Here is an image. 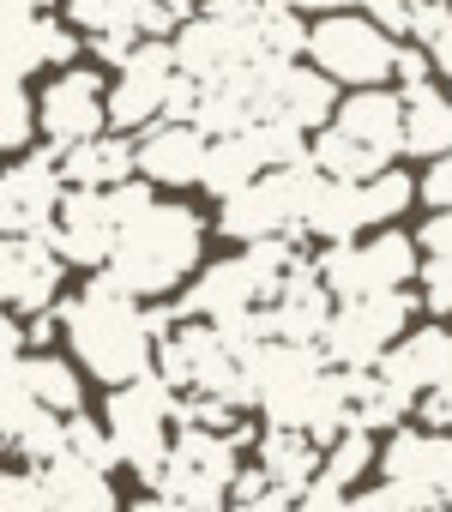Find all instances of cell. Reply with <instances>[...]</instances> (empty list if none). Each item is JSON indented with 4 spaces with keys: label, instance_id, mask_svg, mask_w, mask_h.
<instances>
[{
    "label": "cell",
    "instance_id": "obj_4",
    "mask_svg": "<svg viewBox=\"0 0 452 512\" xmlns=\"http://www.w3.org/2000/svg\"><path fill=\"white\" fill-rule=\"evenodd\" d=\"M175 410H181V398H175V386H169L163 374H139V380H127V386L109 392L103 416H109V434H115L121 464H127L133 476L157 482V476L169 470V452H175L169 422H175Z\"/></svg>",
    "mask_w": 452,
    "mask_h": 512
},
{
    "label": "cell",
    "instance_id": "obj_49",
    "mask_svg": "<svg viewBox=\"0 0 452 512\" xmlns=\"http://www.w3.org/2000/svg\"><path fill=\"white\" fill-rule=\"evenodd\" d=\"M356 7H362V0H356Z\"/></svg>",
    "mask_w": 452,
    "mask_h": 512
},
{
    "label": "cell",
    "instance_id": "obj_7",
    "mask_svg": "<svg viewBox=\"0 0 452 512\" xmlns=\"http://www.w3.org/2000/svg\"><path fill=\"white\" fill-rule=\"evenodd\" d=\"M308 55L320 73H332L338 85H386L398 73V43L380 19L362 13H326L320 25H308Z\"/></svg>",
    "mask_w": 452,
    "mask_h": 512
},
{
    "label": "cell",
    "instance_id": "obj_16",
    "mask_svg": "<svg viewBox=\"0 0 452 512\" xmlns=\"http://www.w3.org/2000/svg\"><path fill=\"white\" fill-rule=\"evenodd\" d=\"M205 157H211V133L199 121H157L139 139V175L157 181V187L205 181Z\"/></svg>",
    "mask_w": 452,
    "mask_h": 512
},
{
    "label": "cell",
    "instance_id": "obj_24",
    "mask_svg": "<svg viewBox=\"0 0 452 512\" xmlns=\"http://www.w3.org/2000/svg\"><path fill=\"white\" fill-rule=\"evenodd\" d=\"M404 151L410 157H452V97H440L434 85H410L404 91Z\"/></svg>",
    "mask_w": 452,
    "mask_h": 512
},
{
    "label": "cell",
    "instance_id": "obj_5",
    "mask_svg": "<svg viewBox=\"0 0 452 512\" xmlns=\"http://www.w3.org/2000/svg\"><path fill=\"white\" fill-rule=\"evenodd\" d=\"M157 374L187 392V398H230V404H260L248 368L236 362V350L223 344V332L211 320H181L163 344H157Z\"/></svg>",
    "mask_w": 452,
    "mask_h": 512
},
{
    "label": "cell",
    "instance_id": "obj_44",
    "mask_svg": "<svg viewBox=\"0 0 452 512\" xmlns=\"http://www.w3.org/2000/svg\"><path fill=\"white\" fill-rule=\"evenodd\" d=\"M428 55H434V73H446V79H452V25L428 43Z\"/></svg>",
    "mask_w": 452,
    "mask_h": 512
},
{
    "label": "cell",
    "instance_id": "obj_9",
    "mask_svg": "<svg viewBox=\"0 0 452 512\" xmlns=\"http://www.w3.org/2000/svg\"><path fill=\"white\" fill-rule=\"evenodd\" d=\"M404 320H410V296L398 290H380V296H356L332 314L320 350L332 368H380L386 350L404 338Z\"/></svg>",
    "mask_w": 452,
    "mask_h": 512
},
{
    "label": "cell",
    "instance_id": "obj_25",
    "mask_svg": "<svg viewBox=\"0 0 452 512\" xmlns=\"http://www.w3.org/2000/svg\"><path fill=\"white\" fill-rule=\"evenodd\" d=\"M61 169H67L73 187H121V181L139 175V145L97 133V139H85V145H67Z\"/></svg>",
    "mask_w": 452,
    "mask_h": 512
},
{
    "label": "cell",
    "instance_id": "obj_21",
    "mask_svg": "<svg viewBox=\"0 0 452 512\" xmlns=\"http://www.w3.org/2000/svg\"><path fill=\"white\" fill-rule=\"evenodd\" d=\"M338 127L362 145H374L380 157L404 151V97L398 91H380V85H362L356 97L338 103Z\"/></svg>",
    "mask_w": 452,
    "mask_h": 512
},
{
    "label": "cell",
    "instance_id": "obj_43",
    "mask_svg": "<svg viewBox=\"0 0 452 512\" xmlns=\"http://www.w3.org/2000/svg\"><path fill=\"white\" fill-rule=\"evenodd\" d=\"M422 247H428V253H452V211H434V217L422 223Z\"/></svg>",
    "mask_w": 452,
    "mask_h": 512
},
{
    "label": "cell",
    "instance_id": "obj_12",
    "mask_svg": "<svg viewBox=\"0 0 452 512\" xmlns=\"http://www.w3.org/2000/svg\"><path fill=\"white\" fill-rule=\"evenodd\" d=\"M67 169L49 157V151H31L19 157L7 175H0V229L7 235H43L55 229L61 205H67Z\"/></svg>",
    "mask_w": 452,
    "mask_h": 512
},
{
    "label": "cell",
    "instance_id": "obj_14",
    "mask_svg": "<svg viewBox=\"0 0 452 512\" xmlns=\"http://www.w3.org/2000/svg\"><path fill=\"white\" fill-rule=\"evenodd\" d=\"M272 296H278V284L254 266V253H242V260L205 266V272L187 284V296H181L175 308H181V320H230V314H242V308L272 302Z\"/></svg>",
    "mask_w": 452,
    "mask_h": 512
},
{
    "label": "cell",
    "instance_id": "obj_48",
    "mask_svg": "<svg viewBox=\"0 0 452 512\" xmlns=\"http://www.w3.org/2000/svg\"><path fill=\"white\" fill-rule=\"evenodd\" d=\"M422 512H452V506H422Z\"/></svg>",
    "mask_w": 452,
    "mask_h": 512
},
{
    "label": "cell",
    "instance_id": "obj_38",
    "mask_svg": "<svg viewBox=\"0 0 452 512\" xmlns=\"http://www.w3.org/2000/svg\"><path fill=\"white\" fill-rule=\"evenodd\" d=\"M452 25V0H410V43H434Z\"/></svg>",
    "mask_w": 452,
    "mask_h": 512
},
{
    "label": "cell",
    "instance_id": "obj_41",
    "mask_svg": "<svg viewBox=\"0 0 452 512\" xmlns=\"http://www.w3.org/2000/svg\"><path fill=\"white\" fill-rule=\"evenodd\" d=\"M368 19H380L392 37H410V0H362Z\"/></svg>",
    "mask_w": 452,
    "mask_h": 512
},
{
    "label": "cell",
    "instance_id": "obj_29",
    "mask_svg": "<svg viewBox=\"0 0 452 512\" xmlns=\"http://www.w3.org/2000/svg\"><path fill=\"white\" fill-rule=\"evenodd\" d=\"M19 362V374H25V386H31V398L43 404V410H61V416H79V404H85V392H79V374L61 362V356H49V350H37V356H13Z\"/></svg>",
    "mask_w": 452,
    "mask_h": 512
},
{
    "label": "cell",
    "instance_id": "obj_47",
    "mask_svg": "<svg viewBox=\"0 0 452 512\" xmlns=\"http://www.w3.org/2000/svg\"><path fill=\"white\" fill-rule=\"evenodd\" d=\"M278 7H308V0H278Z\"/></svg>",
    "mask_w": 452,
    "mask_h": 512
},
{
    "label": "cell",
    "instance_id": "obj_46",
    "mask_svg": "<svg viewBox=\"0 0 452 512\" xmlns=\"http://www.w3.org/2000/svg\"><path fill=\"white\" fill-rule=\"evenodd\" d=\"M127 512H181V506H175V500H163V494H151V500H133Z\"/></svg>",
    "mask_w": 452,
    "mask_h": 512
},
{
    "label": "cell",
    "instance_id": "obj_36",
    "mask_svg": "<svg viewBox=\"0 0 452 512\" xmlns=\"http://www.w3.org/2000/svg\"><path fill=\"white\" fill-rule=\"evenodd\" d=\"M422 506H446V500H422L416 488H404V482H380V488H368V494H356L350 500V512H422Z\"/></svg>",
    "mask_w": 452,
    "mask_h": 512
},
{
    "label": "cell",
    "instance_id": "obj_1",
    "mask_svg": "<svg viewBox=\"0 0 452 512\" xmlns=\"http://www.w3.org/2000/svg\"><path fill=\"white\" fill-rule=\"evenodd\" d=\"M61 326H67L73 356H79L103 386H127V380L151 374L157 332H151L139 296H127L121 284L97 278V284H85L79 296H67V302H61Z\"/></svg>",
    "mask_w": 452,
    "mask_h": 512
},
{
    "label": "cell",
    "instance_id": "obj_17",
    "mask_svg": "<svg viewBox=\"0 0 452 512\" xmlns=\"http://www.w3.org/2000/svg\"><path fill=\"white\" fill-rule=\"evenodd\" d=\"M332 314L338 308H332V290H326V278H320L314 260L302 272H290L278 284V296H272V326H278L284 344H320L326 326H332Z\"/></svg>",
    "mask_w": 452,
    "mask_h": 512
},
{
    "label": "cell",
    "instance_id": "obj_28",
    "mask_svg": "<svg viewBox=\"0 0 452 512\" xmlns=\"http://www.w3.org/2000/svg\"><path fill=\"white\" fill-rule=\"evenodd\" d=\"M308 157L332 175V181H374L380 169H386V157L374 151V145H362V139H350L344 127H320V139L308 145Z\"/></svg>",
    "mask_w": 452,
    "mask_h": 512
},
{
    "label": "cell",
    "instance_id": "obj_27",
    "mask_svg": "<svg viewBox=\"0 0 452 512\" xmlns=\"http://www.w3.org/2000/svg\"><path fill=\"white\" fill-rule=\"evenodd\" d=\"M356 229H368V211H362V181H332L326 175V187H320V199L308 205V229L302 235H314V241H350Z\"/></svg>",
    "mask_w": 452,
    "mask_h": 512
},
{
    "label": "cell",
    "instance_id": "obj_33",
    "mask_svg": "<svg viewBox=\"0 0 452 512\" xmlns=\"http://www.w3.org/2000/svg\"><path fill=\"white\" fill-rule=\"evenodd\" d=\"M0 512H55L49 476H43L37 464H25V470H7V476H0Z\"/></svg>",
    "mask_w": 452,
    "mask_h": 512
},
{
    "label": "cell",
    "instance_id": "obj_18",
    "mask_svg": "<svg viewBox=\"0 0 452 512\" xmlns=\"http://www.w3.org/2000/svg\"><path fill=\"white\" fill-rule=\"evenodd\" d=\"M380 374L392 380V386H404L410 398L422 392H452V338L440 332V326H428V332H410V338H398L392 350H386V362H380Z\"/></svg>",
    "mask_w": 452,
    "mask_h": 512
},
{
    "label": "cell",
    "instance_id": "obj_34",
    "mask_svg": "<svg viewBox=\"0 0 452 512\" xmlns=\"http://www.w3.org/2000/svg\"><path fill=\"white\" fill-rule=\"evenodd\" d=\"M31 127H43V121H37V103H31V91H25V79H7V103H0V145H7V151H25V145H31Z\"/></svg>",
    "mask_w": 452,
    "mask_h": 512
},
{
    "label": "cell",
    "instance_id": "obj_30",
    "mask_svg": "<svg viewBox=\"0 0 452 512\" xmlns=\"http://www.w3.org/2000/svg\"><path fill=\"white\" fill-rule=\"evenodd\" d=\"M410 199H416V181H410L404 169H380L374 181H362V211H368V223H392Z\"/></svg>",
    "mask_w": 452,
    "mask_h": 512
},
{
    "label": "cell",
    "instance_id": "obj_8",
    "mask_svg": "<svg viewBox=\"0 0 452 512\" xmlns=\"http://www.w3.org/2000/svg\"><path fill=\"white\" fill-rule=\"evenodd\" d=\"M320 278L338 302H356V296H380V290H404L422 266H416V241L386 229L374 241H332L320 253Z\"/></svg>",
    "mask_w": 452,
    "mask_h": 512
},
{
    "label": "cell",
    "instance_id": "obj_22",
    "mask_svg": "<svg viewBox=\"0 0 452 512\" xmlns=\"http://www.w3.org/2000/svg\"><path fill=\"white\" fill-rule=\"evenodd\" d=\"M254 446H260V470H266L278 488H290V494H302V488L326 470V452H320V440H314L308 428H272V422H266V434H260Z\"/></svg>",
    "mask_w": 452,
    "mask_h": 512
},
{
    "label": "cell",
    "instance_id": "obj_26",
    "mask_svg": "<svg viewBox=\"0 0 452 512\" xmlns=\"http://www.w3.org/2000/svg\"><path fill=\"white\" fill-rule=\"evenodd\" d=\"M49 476V494H55V512H115V488H109V470L85 464V458H55L43 464Z\"/></svg>",
    "mask_w": 452,
    "mask_h": 512
},
{
    "label": "cell",
    "instance_id": "obj_42",
    "mask_svg": "<svg viewBox=\"0 0 452 512\" xmlns=\"http://www.w3.org/2000/svg\"><path fill=\"white\" fill-rule=\"evenodd\" d=\"M416 410H422V422H428V428L452 434V392H428V398H422Z\"/></svg>",
    "mask_w": 452,
    "mask_h": 512
},
{
    "label": "cell",
    "instance_id": "obj_31",
    "mask_svg": "<svg viewBox=\"0 0 452 512\" xmlns=\"http://www.w3.org/2000/svg\"><path fill=\"white\" fill-rule=\"evenodd\" d=\"M67 452L73 458H85V464H97V470H115L121 464V446H115V434H109V422L97 428V416H67Z\"/></svg>",
    "mask_w": 452,
    "mask_h": 512
},
{
    "label": "cell",
    "instance_id": "obj_23",
    "mask_svg": "<svg viewBox=\"0 0 452 512\" xmlns=\"http://www.w3.org/2000/svg\"><path fill=\"white\" fill-rule=\"evenodd\" d=\"M332 85H338L332 73L290 61L284 79H278V91H272V115H284V121H296L302 133H314V127H326L332 109H338V91H332Z\"/></svg>",
    "mask_w": 452,
    "mask_h": 512
},
{
    "label": "cell",
    "instance_id": "obj_40",
    "mask_svg": "<svg viewBox=\"0 0 452 512\" xmlns=\"http://www.w3.org/2000/svg\"><path fill=\"white\" fill-rule=\"evenodd\" d=\"M422 199H428L434 211H452V157H434V163H428V175H422Z\"/></svg>",
    "mask_w": 452,
    "mask_h": 512
},
{
    "label": "cell",
    "instance_id": "obj_39",
    "mask_svg": "<svg viewBox=\"0 0 452 512\" xmlns=\"http://www.w3.org/2000/svg\"><path fill=\"white\" fill-rule=\"evenodd\" d=\"M428 73H434V55H428L422 43H404V49H398V73H392V79L410 91V85H428Z\"/></svg>",
    "mask_w": 452,
    "mask_h": 512
},
{
    "label": "cell",
    "instance_id": "obj_20",
    "mask_svg": "<svg viewBox=\"0 0 452 512\" xmlns=\"http://www.w3.org/2000/svg\"><path fill=\"white\" fill-rule=\"evenodd\" d=\"M79 55V37L55 25L49 13L37 19H7V79H31L37 67H67Z\"/></svg>",
    "mask_w": 452,
    "mask_h": 512
},
{
    "label": "cell",
    "instance_id": "obj_37",
    "mask_svg": "<svg viewBox=\"0 0 452 512\" xmlns=\"http://www.w3.org/2000/svg\"><path fill=\"white\" fill-rule=\"evenodd\" d=\"M422 302L434 314H452V253H428V266H422Z\"/></svg>",
    "mask_w": 452,
    "mask_h": 512
},
{
    "label": "cell",
    "instance_id": "obj_32",
    "mask_svg": "<svg viewBox=\"0 0 452 512\" xmlns=\"http://www.w3.org/2000/svg\"><path fill=\"white\" fill-rule=\"evenodd\" d=\"M368 464H374V428H344V434L326 446V476L344 482V488H350Z\"/></svg>",
    "mask_w": 452,
    "mask_h": 512
},
{
    "label": "cell",
    "instance_id": "obj_10",
    "mask_svg": "<svg viewBox=\"0 0 452 512\" xmlns=\"http://www.w3.org/2000/svg\"><path fill=\"white\" fill-rule=\"evenodd\" d=\"M266 13V7H260ZM175 55H181V73H193L199 85H223L236 79L242 67H254L266 49L260 37V19H217V13H199L175 31Z\"/></svg>",
    "mask_w": 452,
    "mask_h": 512
},
{
    "label": "cell",
    "instance_id": "obj_15",
    "mask_svg": "<svg viewBox=\"0 0 452 512\" xmlns=\"http://www.w3.org/2000/svg\"><path fill=\"white\" fill-rule=\"evenodd\" d=\"M37 121H43V133H49L55 145H85V139H97V127L109 121V91H103V79L85 73V67H67L61 79L43 85Z\"/></svg>",
    "mask_w": 452,
    "mask_h": 512
},
{
    "label": "cell",
    "instance_id": "obj_6",
    "mask_svg": "<svg viewBox=\"0 0 452 512\" xmlns=\"http://www.w3.org/2000/svg\"><path fill=\"white\" fill-rule=\"evenodd\" d=\"M151 187L157 181H121V187H73L67 193V205H61V217H55V247L67 253V260H79V266H109V253H115V241H121V229L139 217V211H151L157 199H151Z\"/></svg>",
    "mask_w": 452,
    "mask_h": 512
},
{
    "label": "cell",
    "instance_id": "obj_45",
    "mask_svg": "<svg viewBox=\"0 0 452 512\" xmlns=\"http://www.w3.org/2000/svg\"><path fill=\"white\" fill-rule=\"evenodd\" d=\"M49 0H7V19H37Z\"/></svg>",
    "mask_w": 452,
    "mask_h": 512
},
{
    "label": "cell",
    "instance_id": "obj_35",
    "mask_svg": "<svg viewBox=\"0 0 452 512\" xmlns=\"http://www.w3.org/2000/svg\"><path fill=\"white\" fill-rule=\"evenodd\" d=\"M260 37H266V49L272 55H302L308 49V31H302V19L290 13V7H278V0H266V13H260Z\"/></svg>",
    "mask_w": 452,
    "mask_h": 512
},
{
    "label": "cell",
    "instance_id": "obj_3",
    "mask_svg": "<svg viewBox=\"0 0 452 512\" xmlns=\"http://www.w3.org/2000/svg\"><path fill=\"white\" fill-rule=\"evenodd\" d=\"M326 187V169L314 157L302 163H278L266 169L260 181H248L242 193L223 199L217 211V229L230 241H266V235H302L308 229V205L320 199Z\"/></svg>",
    "mask_w": 452,
    "mask_h": 512
},
{
    "label": "cell",
    "instance_id": "obj_13",
    "mask_svg": "<svg viewBox=\"0 0 452 512\" xmlns=\"http://www.w3.org/2000/svg\"><path fill=\"white\" fill-rule=\"evenodd\" d=\"M61 260L55 235H7L0 241V296H7L13 314H43L61 290Z\"/></svg>",
    "mask_w": 452,
    "mask_h": 512
},
{
    "label": "cell",
    "instance_id": "obj_2",
    "mask_svg": "<svg viewBox=\"0 0 452 512\" xmlns=\"http://www.w3.org/2000/svg\"><path fill=\"white\" fill-rule=\"evenodd\" d=\"M199 241H205L199 211H193V205L157 199L151 211H139V217L121 229V241H115V253H109L103 278L121 284V290L139 296V302L169 296V290H181V284L193 278V266H199Z\"/></svg>",
    "mask_w": 452,
    "mask_h": 512
},
{
    "label": "cell",
    "instance_id": "obj_19",
    "mask_svg": "<svg viewBox=\"0 0 452 512\" xmlns=\"http://www.w3.org/2000/svg\"><path fill=\"white\" fill-rule=\"evenodd\" d=\"M266 169H278V163H272V145H266V133H260V121H254V127H242V133L211 139V157H205V181H199V187H211L217 199H230V193H242L248 181H260Z\"/></svg>",
    "mask_w": 452,
    "mask_h": 512
},
{
    "label": "cell",
    "instance_id": "obj_11",
    "mask_svg": "<svg viewBox=\"0 0 452 512\" xmlns=\"http://www.w3.org/2000/svg\"><path fill=\"white\" fill-rule=\"evenodd\" d=\"M175 73H181L175 43H169V37H145V43L127 55L121 79L109 85V121L127 127V133H133V127H157L163 109H169V85H175Z\"/></svg>",
    "mask_w": 452,
    "mask_h": 512
}]
</instances>
